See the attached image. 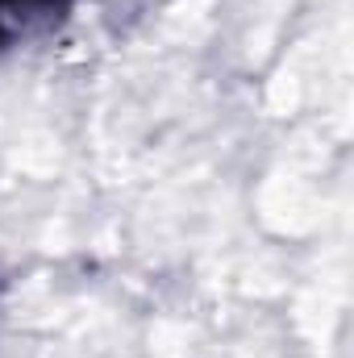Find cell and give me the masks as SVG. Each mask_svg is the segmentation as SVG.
Returning a JSON list of instances; mask_svg holds the SVG:
<instances>
[{"label":"cell","instance_id":"obj_1","mask_svg":"<svg viewBox=\"0 0 354 358\" xmlns=\"http://www.w3.org/2000/svg\"><path fill=\"white\" fill-rule=\"evenodd\" d=\"M21 4H38V0H0V17H4L8 8H21Z\"/></svg>","mask_w":354,"mask_h":358}]
</instances>
